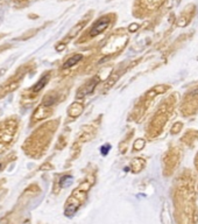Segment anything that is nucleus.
<instances>
[{
	"mask_svg": "<svg viewBox=\"0 0 198 224\" xmlns=\"http://www.w3.org/2000/svg\"><path fill=\"white\" fill-rule=\"evenodd\" d=\"M19 122L17 118H8L0 124V153L5 151L6 146L12 143L17 133Z\"/></svg>",
	"mask_w": 198,
	"mask_h": 224,
	"instance_id": "f257e3e1",
	"label": "nucleus"
},
{
	"mask_svg": "<svg viewBox=\"0 0 198 224\" xmlns=\"http://www.w3.org/2000/svg\"><path fill=\"white\" fill-rule=\"evenodd\" d=\"M23 75H25V74L18 73L15 76H13V77L9 78L7 82H5L4 84H3V86L0 88V98L5 97L6 95L11 94L12 91H14V90L17 89L18 86L20 85V81H21V78L23 77Z\"/></svg>",
	"mask_w": 198,
	"mask_h": 224,
	"instance_id": "f03ea898",
	"label": "nucleus"
},
{
	"mask_svg": "<svg viewBox=\"0 0 198 224\" xmlns=\"http://www.w3.org/2000/svg\"><path fill=\"white\" fill-rule=\"evenodd\" d=\"M110 21H111V19H108V18H102V19H99V20L92 26L91 32H90V36H92V37L97 36L98 34L103 33L105 29L107 28Z\"/></svg>",
	"mask_w": 198,
	"mask_h": 224,
	"instance_id": "7ed1b4c3",
	"label": "nucleus"
},
{
	"mask_svg": "<svg viewBox=\"0 0 198 224\" xmlns=\"http://www.w3.org/2000/svg\"><path fill=\"white\" fill-rule=\"evenodd\" d=\"M48 79H49V75H44V76H43V77H42L41 79L33 86L32 91H33L34 94H36V92H39V91H41V90L45 86V84L48 83Z\"/></svg>",
	"mask_w": 198,
	"mask_h": 224,
	"instance_id": "20e7f679",
	"label": "nucleus"
},
{
	"mask_svg": "<svg viewBox=\"0 0 198 224\" xmlns=\"http://www.w3.org/2000/svg\"><path fill=\"white\" fill-rule=\"evenodd\" d=\"M83 58V56L81 55V54H77V55H74L72 57H70L69 60H66L65 62H64V64H63V68L64 69H66V68H70V67H72V65H75L77 62H79Z\"/></svg>",
	"mask_w": 198,
	"mask_h": 224,
	"instance_id": "39448f33",
	"label": "nucleus"
},
{
	"mask_svg": "<svg viewBox=\"0 0 198 224\" xmlns=\"http://www.w3.org/2000/svg\"><path fill=\"white\" fill-rule=\"evenodd\" d=\"M82 105H78V104H74V105L70 107V110H69V114L70 116H78L81 112H82Z\"/></svg>",
	"mask_w": 198,
	"mask_h": 224,
	"instance_id": "423d86ee",
	"label": "nucleus"
},
{
	"mask_svg": "<svg viewBox=\"0 0 198 224\" xmlns=\"http://www.w3.org/2000/svg\"><path fill=\"white\" fill-rule=\"evenodd\" d=\"M72 182V178L71 176H63L62 179H61V187H65V186H69V184Z\"/></svg>",
	"mask_w": 198,
	"mask_h": 224,
	"instance_id": "0eeeda50",
	"label": "nucleus"
},
{
	"mask_svg": "<svg viewBox=\"0 0 198 224\" xmlns=\"http://www.w3.org/2000/svg\"><path fill=\"white\" fill-rule=\"evenodd\" d=\"M108 148H110V145H106L105 147H103V148H102V153H103V154H106L108 151Z\"/></svg>",
	"mask_w": 198,
	"mask_h": 224,
	"instance_id": "6e6552de",
	"label": "nucleus"
},
{
	"mask_svg": "<svg viewBox=\"0 0 198 224\" xmlns=\"http://www.w3.org/2000/svg\"><path fill=\"white\" fill-rule=\"evenodd\" d=\"M0 171H1V165H0Z\"/></svg>",
	"mask_w": 198,
	"mask_h": 224,
	"instance_id": "1a4fd4ad",
	"label": "nucleus"
}]
</instances>
